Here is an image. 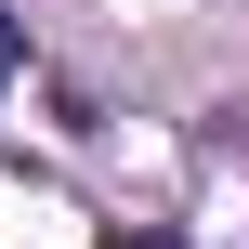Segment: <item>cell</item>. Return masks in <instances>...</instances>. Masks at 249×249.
I'll return each mask as SVG.
<instances>
[{
	"label": "cell",
	"instance_id": "cell-1",
	"mask_svg": "<svg viewBox=\"0 0 249 249\" xmlns=\"http://www.w3.org/2000/svg\"><path fill=\"white\" fill-rule=\"evenodd\" d=\"M0 79H13V13H0Z\"/></svg>",
	"mask_w": 249,
	"mask_h": 249
},
{
	"label": "cell",
	"instance_id": "cell-2",
	"mask_svg": "<svg viewBox=\"0 0 249 249\" xmlns=\"http://www.w3.org/2000/svg\"><path fill=\"white\" fill-rule=\"evenodd\" d=\"M118 249H171V236H118Z\"/></svg>",
	"mask_w": 249,
	"mask_h": 249
}]
</instances>
